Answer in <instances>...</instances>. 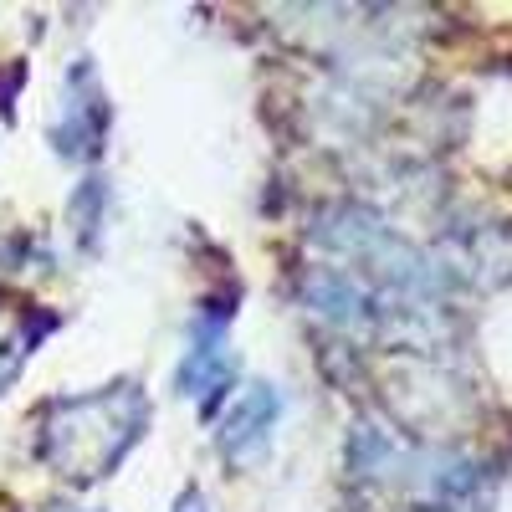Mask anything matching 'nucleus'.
<instances>
[{"instance_id":"4","label":"nucleus","mask_w":512,"mask_h":512,"mask_svg":"<svg viewBox=\"0 0 512 512\" xmlns=\"http://www.w3.org/2000/svg\"><path fill=\"white\" fill-rule=\"evenodd\" d=\"M31 338H36V328H26L16 313L0 308V390H6V384L21 374V364L31 354Z\"/></svg>"},{"instance_id":"1","label":"nucleus","mask_w":512,"mask_h":512,"mask_svg":"<svg viewBox=\"0 0 512 512\" xmlns=\"http://www.w3.org/2000/svg\"><path fill=\"white\" fill-rule=\"evenodd\" d=\"M149 425V400L139 384H108V390L57 400L41 415V456L52 472L72 482H98L134 451Z\"/></svg>"},{"instance_id":"3","label":"nucleus","mask_w":512,"mask_h":512,"mask_svg":"<svg viewBox=\"0 0 512 512\" xmlns=\"http://www.w3.org/2000/svg\"><path fill=\"white\" fill-rule=\"evenodd\" d=\"M175 384H180L185 400H216L226 384H231V354H226L221 328H200V333H195V344H190L185 359H180Z\"/></svg>"},{"instance_id":"5","label":"nucleus","mask_w":512,"mask_h":512,"mask_svg":"<svg viewBox=\"0 0 512 512\" xmlns=\"http://www.w3.org/2000/svg\"><path fill=\"white\" fill-rule=\"evenodd\" d=\"M175 512H216V507H210V502H205L200 492H185V497L175 502Z\"/></svg>"},{"instance_id":"2","label":"nucleus","mask_w":512,"mask_h":512,"mask_svg":"<svg viewBox=\"0 0 512 512\" xmlns=\"http://www.w3.org/2000/svg\"><path fill=\"white\" fill-rule=\"evenodd\" d=\"M277 415H282V400H277L272 384H251V390L236 400V410L221 420V436H216V441H221L226 461L246 466V461L262 456V451H267V441H272Z\"/></svg>"}]
</instances>
